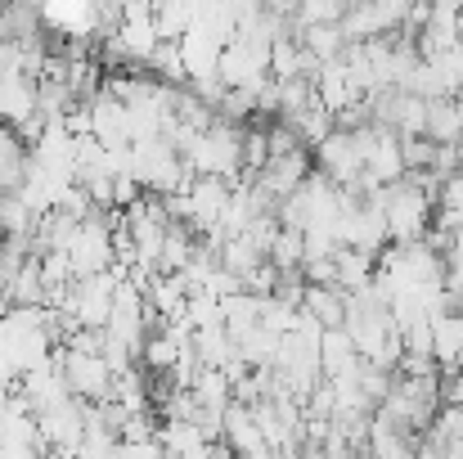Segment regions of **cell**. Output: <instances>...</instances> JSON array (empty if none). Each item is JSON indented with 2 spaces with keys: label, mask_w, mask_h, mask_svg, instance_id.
<instances>
[{
  "label": "cell",
  "mask_w": 463,
  "mask_h": 459,
  "mask_svg": "<svg viewBox=\"0 0 463 459\" xmlns=\"http://www.w3.org/2000/svg\"><path fill=\"white\" fill-rule=\"evenodd\" d=\"M310 171H315L310 149H298V153H284V158H270V162H266V171L257 176V185H261L275 203H284L288 194H298V189L307 185Z\"/></svg>",
  "instance_id": "obj_8"
},
{
  "label": "cell",
  "mask_w": 463,
  "mask_h": 459,
  "mask_svg": "<svg viewBox=\"0 0 463 459\" xmlns=\"http://www.w3.org/2000/svg\"><path fill=\"white\" fill-rule=\"evenodd\" d=\"M315 95H319V104L333 113V122L351 109V104H360L364 95L351 86V72H346V63L342 59H333V63H324L319 72H315Z\"/></svg>",
  "instance_id": "obj_10"
},
{
  "label": "cell",
  "mask_w": 463,
  "mask_h": 459,
  "mask_svg": "<svg viewBox=\"0 0 463 459\" xmlns=\"http://www.w3.org/2000/svg\"><path fill=\"white\" fill-rule=\"evenodd\" d=\"M149 72L162 77V81H189V72H184V54H180V41H162L154 50V59H149Z\"/></svg>",
  "instance_id": "obj_22"
},
{
  "label": "cell",
  "mask_w": 463,
  "mask_h": 459,
  "mask_svg": "<svg viewBox=\"0 0 463 459\" xmlns=\"http://www.w3.org/2000/svg\"><path fill=\"white\" fill-rule=\"evenodd\" d=\"M113 459H171V455H166V446L157 437H149V442H118Z\"/></svg>",
  "instance_id": "obj_24"
},
{
  "label": "cell",
  "mask_w": 463,
  "mask_h": 459,
  "mask_svg": "<svg viewBox=\"0 0 463 459\" xmlns=\"http://www.w3.org/2000/svg\"><path fill=\"white\" fill-rule=\"evenodd\" d=\"M364 451L373 459H419L423 455V437L373 415V428H369V446H364Z\"/></svg>",
  "instance_id": "obj_12"
},
{
  "label": "cell",
  "mask_w": 463,
  "mask_h": 459,
  "mask_svg": "<svg viewBox=\"0 0 463 459\" xmlns=\"http://www.w3.org/2000/svg\"><path fill=\"white\" fill-rule=\"evenodd\" d=\"M373 275H378V257H373V253H360V248H342V253H337V289H342V293L369 289Z\"/></svg>",
  "instance_id": "obj_20"
},
{
  "label": "cell",
  "mask_w": 463,
  "mask_h": 459,
  "mask_svg": "<svg viewBox=\"0 0 463 459\" xmlns=\"http://www.w3.org/2000/svg\"><path fill=\"white\" fill-rule=\"evenodd\" d=\"M298 41L307 45V54L315 63H333V59H342L346 45H351V36L342 32V23H315V27H302Z\"/></svg>",
  "instance_id": "obj_17"
},
{
  "label": "cell",
  "mask_w": 463,
  "mask_h": 459,
  "mask_svg": "<svg viewBox=\"0 0 463 459\" xmlns=\"http://www.w3.org/2000/svg\"><path fill=\"white\" fill-rule=\"evenodd\" d=\"M41 109H36V81L32 77H5L0 72V127H23L32 122Z\"/></svg>",
  "instance_id": "obj_13"
},
{
  "label": "cell",
  "mask_w": 463,
  "mask_h": 459,
  "mask_svg": "<svg viewBox=\"0 0 463 459\" xmlns=\"http://www.w3.org/2000/svg\"><path fill=\"white\" fill-rule=\"evenodd\" d=\"M157 442L166 446L171 459H189L194 451L207 446V437H203V428H198L194 419H162V424H157Z\"/></svg>",
  "instance_id": "obj_21"
},
{
  "label": "cell",
  "mask_w": 463,
  "mask_h": 459,
  "mask_svg": "<svg viewBox=\"0 0 463 459\" xmlns=\"http://www.w3.org/2000/svg\"><path fill=\"white\" fill-rule=\"evenodd\" d=\"M459 171H463V145H459Z\"/></svg>",
  "instance_id": "obj_26"
},
{
  "label": "cell",
  "mask_w": 463,
  "mask_h": 459,
  "mask_svg": "<svg viewBox=\"0 0 463 459\" xmlns=\"http://www.w3.org/2000/svg\"><path fill=\"white\" fill-rule=\"evenodd\" d=\"M68 262H72V275L86 280V275H104L113 271L118 262V248H113V212H95L77 225L72 244H68Z\"/></svg>",
  "instance_id": "obj_3"
},
{
  "label": "cell",
  "mask_w": 463,
  "mask_h": 459,
  "mask_svg": "<svg viewBox=\"0 0 463 459\" xmlns=\"http://www.w3.org/2000/svg\"><path fill=\"white\" fill-rule=\"evenodd\" d=\"M423 446L463 459V406H441V410H437V419H432L428 433H423Z\"/></svg>",
  "instance_id": "obj_16"
},
{
  "label": "cell",
  "mask_w": 463,
  "mask_h": 459,
  "mask_svg": "<svg viewBox=\"0 0 463 459\" xmlns=\"http://www.w3.org/2000/svg\"><path fill=\"white\" fill-rule=\"evenodd\" d=\"M180 158L189 162L194 176H221V180H239L243 176V127H234L230 118H216L207 131H194Z\"/></svg>",
  "instance_id": "obj_1"
},
{
  "label": "cell",
  "mask_w": 463,
  "mask_h": 459,
  "mask_svg": "<svg viewBox=\"0 0 463 459\" xmlns=\"http://www.w3.org/2000/svg\"><path fill=\"white\" fill-rule=\"evenodd\" d=\"M432 360L441 369H459L463 360V311L446 306L441 315H432Z\"/></svg>",
  "instance_id": "obj_14"
},
{
  "label": "cell",
  "mask_w": 463,
  "mask_h": 459,
  "mask_svg": "<svg viewBox=\"0 0 463 459\" xmlns=\"http://www.w3.org/2000/svg\"><path fill=\"white\" fill-rule=\"evenodd\" d=\"M315 171H324L333 185H351L364 176V153H360V140L355 131H342L333 127V136H324L315 145Z\"/></svg>",
  "instance_id": "obj_5"
},
{
  "label": "cell",
  "mask_w": 463,
  "mask_h": 459,
  "mask_svg": "<svg viewBox=\"0 0 463 459\" xmlns=\"http://www.w3.org/2000/svg\"><path fill=\"white\" fill-rule=\"evenodd\" d=\"M360 365H364V356H360L355 338L346 333V324L342 329H324V338H319V369H324V378H346Z\"/></svg>",
  "instance_id": "obj_11"
},
{
  "label": "cell",
  "mask_w": 463,
  "mask_h": 459,
  "mask_svg": "<svg viewBox=\"0 0 463 459\" xmlns=\"http://www.w3.org/2000/svg\"><path fill=\"white\" fill-rule=\"evenodd\" d=\"M419 459H455V455H441V451H428V446H423V455Z\"/></svg>",
  "instance_id": "obj_25"
},
{
  "label": "cell",
  "mask_w": 463,
  "mask_h": 459,
  "mask_svg": "<svg viewBox=\"0 0 463 459\" xmlns=\"http://www.w3.org/2000/svg\"><path fill=\"white\" fill-rule=\"evenodd\" d=\"M346 306H351V293L328 289V284H307V293H302V311L319 329H342L346 324Z\"/></svg>",
  "instance_id": "obj_15"
},
{
  "label": "cell",
  "mask_w": 463,
  "mask_h": 459,
  "mask_svg": "<svg viewBox=\"0 0 463 459\" xmlns=\"http://www.w3.org/2000/svg\"><path fill=\"white\" fill-rule=\"evenodd\" d=\"M270 257H266V248L252 239V234H230L225 239V248H221V266L225 271H234L239 280H248L252 271H261Z\"/></svg>",
  "instance_id": "obj_19"
},
{
  "label": "cell",
  "mask_w": 463,
  "mask_h": 459,
  "mask_svg": "<svg viewBox=\"0 0 463 459\" xmlns=\"http://www.w3.org/2000/svg\"><path fill=\"white\" fill-rule=\"evenodd\" d=\"M63 378L72 387V397L99 406L113 397V369L99 351H77V347H63Z\"/></svg>",
  "instance_id": "obj_4"
},
{
  "label": "cell",
  "mask_w": 463,
  "mask_h": 459,
  "mask_svg": "<svg viewBox=\"0 0 463 459\" xmlns=\"http://www.w3.org/2000/svg\"><path fill=\"white\" fill-rule=\"evenodd\" d=\"M346 18V0H302L298 9V23L315 27V23H342Z\"/></svg>",
  "instance_id": "obj_23"
},
{
  "label": "cell",
  "mask_w": 463,
  "mask_h": 459,
  "mask_svg": "<svg viewBox=\"0 0 463 459\" xmlns=\"http://www.w3.org/2000/svg\"><path fill=\"white\" fill-rule=\"evenodd\" d=\"M221 50H225V41H221L216 32H207L203 23H194L189 36L180 41V54H184V72H189V81H212L216 68H221Z\"/></svg>",
  "instance_id": "obj_9"
},
{
  "label": "cell",
  "mask_w": 463,
  "mask_h": 459,
  "mask_svg": "<svg viewBox=\"0 0 463 459\" xmlns=\"http://www.w3.org/2000/svg\"><path fill=\"white\" fill-rule=\"evenodd\" d=\"M378 203H383L392 244L428 239V230H432V221H437V194H432V189H423V185H414V180L405 176V180L387 185V189L378 194Z\"/></svg>",
  "instance_id": "obj_2"
},
{
  "label": "cell",
  "mask_w": 463,
  "mask_h": 459,
  "mask_svg": "<svg viewBox=\"0 0 463 459\" xmlns=\"http://www.w3.org/2000/svg\"><path fill=\"white\" fill-rule=\"evenodd\" d=\"M27 162H32V153L23 145V136L14 127H0V194H14L23 185Z\"/></svg>",
  "instance_id": "obj_18"
},
{
  "label": "cell",
  "mask_w": 463,
  "mask_h": 459,
  "mask_svg": "<svg viewBox=\"0 0 463 459\" xmlns=\"http://www.w3.org/2000/svg\"><path fill=\"white\" fill-rule=\"evenodd\" d=\"M221 442H225L239 459H275L266 433H261V424H257V415H252V406H243V401H230V406H225Z\"/></svg>",
  "instance_id": "obj_6"
},
{
  "label": "cell",
  "mask_w": 463,
  "mask_h": 459,
  "mask_svg": "<svg viewBox=\"0 0 463 459\" xmlns=\"http://www.w3.org/2000/svg\"><path fill=\"white\" fill-rule=\"evenodd\" d=\"M90 118H95V140L104 149H131L136 145V131H131V109L113 95V91H99L90 100Z\"/></svg>",
  "instance_id": "obj_7"
}]
</instances>
